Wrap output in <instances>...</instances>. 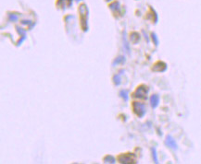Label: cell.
Returning a JSON list of instances; mask_svg holds the SVG:
<instances>
[{
	"instance_id": "1",
	"label": "cell",
	"mask_w": 201,
	"mask_h": 164,
	"mask_svg": "<svg viewBox=\"0 0 201 164\" xmlns=\"http://www.w3.org/2000/svg\"><path fill=\"white\" fill-rule=\"evenodd\" d=\"M79 12H80V20H81V27L82 29L86 32L88 29L87 26V18H88V9L85 5H81L79 8Z\"/></svg>"
},
{
	"instance_id": "2",
	"label": "cell",
	"mask_w": 201,
	"mask_h": 164,
	"mask_svg": "<svg viewBox=\"0 0 201 164\" xmlns=\"http://www.w3.org/2000/svg\"><path fill=\"white\" fill-rule=\"evenodd\" d=\"M148 91H149L148 87H146L145 85H140L137 87L135 91L133 93V97L136 99H140V100H146Z\"/></svg>"
},
{
	"instance_id": "3",
	"label": "cell",
	"mask_w": 201,
	"mask_h": 164,
	"mask_svg": "<svg viewBox=\"0 0 201 164\" xmlns=\"http://www.w3.org/2000/svg\"><path fill=\"white\" fill-rule=\"evenodd\" d=\"M117 160L120 163H124V164H132L135 163L136 158L133 153H122L117 157Z\"/></svg>"
},
{
	"instance_id": "4",
	"label": "cell",
	"mask_w": 201,
	"mask_h": 164,
	"mask_svg": "<svg viewBox=\"0 0 201 164\" xmlns=\"http://www.w3.org/2000/svg\"><path fill=\"white\" fill-rule=\"evenodd\" d=\"M132 107H133V112H134V114L140 118H142L143 116L145 114V112H146L145 104L142 102H133L132 103Z\"/></svg>"
},
{
	"instance_id": "5",
	"label": "cell",
	"mask_w": 201,
	"mask_h": 164,
	"mask_svg": "<svg viewBox=\"0 0 201 164\" xmlns=\"http://www.w3.org/2000/svg\"><path fill=\"white\" fill-rule=\"evenodd\" d=\"M152 70L156 72H164L167 70V64L162 61H158L152 66Z\"/></svg>"
},
{
	"instance_id": "6",
	"label": "cell",
	"mask_w": 201,
	"mask_h": 164,
	"mask_svg": "<svg viewBox=\"0 0 201 164\" xmlns=\"http://www.w3.org/2000/svg\"><path fill=\"white\" fill-rule=\"evenodd\" d=\"M165 144L169 148H172L173 150H177V143H176V141L173 138H172V136H166V139H165Z\"/></svg>"
},
{
	"instance_id": "7",
	"label": "cell",
	"mask_w": 201,
	"mask_h": 164,
	"mask_svg": "<svg viewBox=\"0 0 201 164\" xmlns=\"http://www.w3.org/2000/svg\"><path fill=\"white\" fill-rule=\"evenodd\" d=\"M160 103V96L158 94H153L150 97V105L153 109L157 108Z\"/></svg>"
},
{
	"instance_id": "8",
	"label": "cell",
	"mask_w": 201,
	"mask_h": 164,
	"mask_svg": "<svg viewBox=\"0 0 201 164\" xmlns=\"http://www.w3.org/2000/svg\"><path fill=\"white\" fill-rule=\"evenodd\" d=\"M130 38H131L132 42L137 44L139 42V40H140V34H139L138 32H132L130 35Z\"/></svg>"
},
{
	"instance_id": "9",
	"label": "cell",
	"mask_w": 201,
	"mask_h": 164,
	"mask_svg": "<svg viewBox=\"0 0 201 164\" xmlns=\"http://www.w3.org/2000/svg\"><path fill=\"white\" fill-rule=\"evenodd\" d=\"M103 160L105 163H115L116 158L111 155H107L106 157L103 158Z\"/></svg>"
},
{
	"instance_id": "10",
	"label": "cell",
	"mask_w": 201,
	"mask_h": 164,
	"mask_svg": "<svg viewBox=\"0 0 201 164\" xmlns=\"http://www.w3.org/2000/svg\"><path fill=\"white\" fill-rule=\"evenodd\" d=\"M124 62H125L124 56H119V57H117V58L113 61L112 66H116V64H123Z\"/></svg>"
},
{
	"instance_id": "11",
	"label": "cell",
	"mask_w": 201,
	"mask_h": 164,
	"mask_svg": "<svg viewBox=\"0 0 201 164\" xmlns=\"http://www.w3.org/2000/svg\"><path fill=\"white\" fill-rule=\"evenodd\" d=\"M113 82H114V84H115L116 86H119L121 84V76H120V75H115V76H113Z\"/></svg>"
},
{
	"instance_id": "12",
	"label": "cell",
	"mask_w": 201,
	"mask_h": 164,
	"mask_svg": "<svg viewBox=\"0 0 201 164\" xmlns=\"http://www.w3.org/2000/svg\"><path fill=\"white\" fill-rule=\"evenodd\" d=\"M151 151H152V156H153V160L155 163H159V160H158V157H157V151H156V148H151Z\"/></svg>"
},
{
	"instance_id": "13",
	"label": "cell",
	"mask_w": 201,
	"mask_h": 164,
	"mask_svg": "<svg viewBox=\"0 0 201 164\" xmlns=\"http://www.w3.org/2000/svg\"><path fill=\"white\" fill-rule=\"evenodd\" d=\"M120 96L124 100H128V91L127 90H121L120 91Z\"/></svg>"
},
{
	"instance_id": "14",
	"label": "cell",
	"mask_w": 201,
	"mask_h": 164,
	"mask_svg": "<svg viewBox=\"0 0 201 164\" xmlns=\"http://www.w3.org/2000/svg\"><path fill=\"white\" fill-rule=\"evenodd\" d=\"M151 37H152V40H153L154 44H156V45H159V40H158V37H157V35H156V33L152 32V33H151Z\"/></svg>"
},
{
	"instance_id": "15",
	"label": "cell",
	"mask_w": 201,
	"mask_h": 164,
	"mask_svg": "<svg viewBox=\"0 0 201 164\" xmlns=\"http://www.w3.org/2000/svg\"><path fill=\"white\" fill-rule=\"evenodd\" d=\"M9 20L13 21L18 20V16H16V15H14V14H9Z\"/></svg>"
},
{
	"instance_id": "16",
	"label": "cell",
	"mask_w": 201,
	"mask_h": 164,
	"mask_svg": "<svg viewBox=\"0 0 201 164\" xmlns=\"http://www.w3.org/2000/svg\"><path fill=\"white\" fill-rule=\"evenodd\" d=\"M123 40H124V46H125V48H126V50H127L128 53H130V47H129V44H128V42L126 41L125 37H123Z\"/></svg>"
},
{
	"instance_id": "17",
	"label": "cell",
	"mask_w": 201,
	"mask_h": 164,
	"mask_svg": "<svg viewBox=\"0 0 201 164\" xmlns=\"http://www.w3.org/2000/svg\"><path fill=\"white\" fill-rule=\"evenodd\" d=\"M107 1H110V0H107Z\"/></svg>"
}]
</instances>
